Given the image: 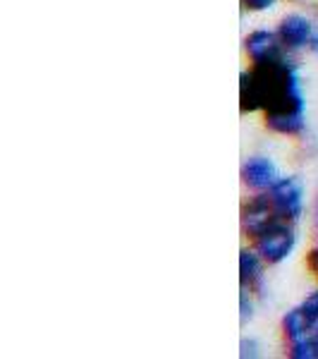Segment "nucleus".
I'll return each mask as SVG.
<instances>
[{"mask_svg":"<svg viewBox=\"0 0 318 359\" xmlns=\"http://www.w3.org/2000/svg\"><path fill=\"white\" fill-rule=\"evenodd\" d=\"M311 345H314V352H316V359H318V326L311 328Z\"/></svg>","mask_w":318,"mask_h":359,"instance_id":"2eb2a0df","label":"nucleus"},{"mask_svg":"<svg viewBox=\"0 0 318 359\" xmlns=\"http://www.w3.org/2000/svg\"><path fill=\"white\" fill-rule=\"evenodd\" d=\"M297 309H299V314L304 316L306 326H309V328L318 326V287H316L314 292L306 294L302 302L297 304Z\"/></svg>","mask_w":318,"mask_h":359,"instance_id":"9d476101","label":"nucleus"},{"mask_svg":"<svg viewBox=\"0 0 318 359\" xmlns=\"http://www.w3.org/2000/svg\"><path fill=\"white\" fill-rule=\"evenodd\" d=\"M268 201L277 213V218L290 223H299L306 213V189L302 177L280 175V180L268 189Z\"/></svg>","mask_w":318,"mask_h":359,"instance_id":"20e7f679","label":"nucleus"},{"mask_svg":"<svg viewBox=\"0 0 318 359\" xmlns=\"http://www.w3.org/2000/svg\"><path fill=\"white\" fill-rule=\"evenodd\" d=\"M261 350H263L261 343H258L256 338H251V335H249V338L244 335V338L240 340V357L242 359H256V357H261L263 355Z\"/></svg>","mask_w":318,"mask_h":359,"instance_id":"f8f14e48","label":"nucleus"},{"mask_svg":"<svg viewBox=\"0 0 318 359\" xmlns=\"http://www.w3.org/2000/svg\"><path fill=\"white\" fill-rule=\"evenodd\" d=\"M306 264H309L311 273H316V278H318V240H316V245L311 247V252L306 254Z\"/></svg>","mask_w":318,"mask_h":359,"instance_id":"4468645a","label":"nucleus"},{"mask_svg":"<svg viewBox=\"0 0 318 359\" xmlns=\"http://www.w3.org/2000/svg\"><path fill=\"white\" fill-rule=\"evenodd\" d=\"M314 230H316V240H318V196H316V206H314Z\"/></svg>","mask_w":318,"mask_h":359,"instance_id":"dca6fc26","label":"nucleus"},{"mask_svg":"<svg viewBox=\"0 0 318 359\" xmlns=\"http://www.w3.org/2000/svg\"><path fill=\"white\" fill-rule=\"evenodd\" d=\"M277 0H242V8L249 10V13H268Z\"/></svg>","mask_w":318,"mask_h":359,"instance_id":"ddd939ff","label":"nucleus"},{"mask_svg":"<svg viewBox=\"0 0 318 359\" xmlns=\"http://www.w3.org/2000/svg\"><path fill=\"white\" fill-rule=\"evenodd\" d=\"M240 111L261 113L270 132L299 137L306 130V96L299 62L290 50L242 69Z\"/></svg>","mask_w":318,"mask_h":359,"instance_id":"f257e3e1","label":"nucleus"},{"mask_svg":"<svg viewBox=\"0 0 318 359\" xmlns=\"http://www.w3.org/2000/svg\"><path fill=\"white\" fill-rule=\"evenodd\" d=\"M240 175H242V184H244L249 192H268L277 180H280L282 172L270 156L254 154L244 158Z\"/></svg>","mask_w":318,"mask_h":359,"instance_id":"39448f33","label":"nucleus"},{"mask_svg":"<svg viewBox=\"0 0 318 359\" xmlns=\"http://www.w3.org/2000/svg\"><path fill=\"white\" fill-rule=\"evenodd\" d=\"M277 39H280L282 48L290 50L292 55L309 53L318 55V22L302 13H290L280 20L275 27Z\"/></svg>","mask_w":318,"mask_h":359,"instance_id":"7ed1b4c3","label":"nucleus"},{"mask_svg":"<svg viewBox=\"0 0 318 359\" xmlns=\"http://www.w3.org/2000/svg\"><path fill=\"white\" fill-rule=\"evenodd\" d=\"M280 53H285L280 39H277L275 29L258 27L244 36V55L249 57V65H258V62L273 60Z\"/></svg>","mask_w":318,"mask_h":359,"instance_id":"0eeeda50","label":"nucleus"},{"mask_svg":"<svg viewBox=\"0 0 318 359\" xmlns=\"http://www.w3.org/2000/svg\"><path fill=\"white\" fill-rule=\"evenodd\" d=\"M254 309H256V304H254V292L247 290V287H240V323L242 326H247L254 318Z\"/></svg>","mask_w":318,"mask_h":359,"instance_id":"9b49d317","label":"nucleus"},{"mask_svg":"<svg viewBox=\"0 0 318 359\" xmlns=\"http://www.w3.org/2000/svg\"><path fill=\"white\" fill-rule=\"evenodd\" d=\"M280 328H282V335H285V343H297V340L306 338V335L311 333V328L306 326L304 316L299 314L297 306H292L290 311H285V316H282L280 321Z\"/></svg>","mask_w":318,"mask_h":359,"instance_id":"1a4fd4ad","label":"nucleus"},{"mask_svg":"<svg viewBox=\"0 0 318 359\" xmlns=\"http://www.w3.org/2000/svg\"><path fill=\"white\" fill-rule=\"evenodd\" d=\"M265 264L251 245L240 249V287H247L261 297L265 290Z\"/></svg>","mask_w":318,"mask_h":359,"instance_id":"6e6552de","label":"nucleus"},{"mask_svg":"<svg viewBox=\"0 0 318 359\" xmlns=\"http://www.w3.org/2000/svg\"><path fill=\"white\" fill-rule=\"evenodd\" d=\"M275 221H277V213L273 211V206H270L268 194L265 192H251L249 199L242 204L240 223H242V233L249 237V242Z\"/></svg>","mask_w":318,"mask_h":359,"instance_id":"423d86ee","label":"nucleus"},{"mask_svg":"<svg viewBox=\"0 0 318 359\" xmlns=\"http://www.w3.org/2000/svg\"><path fill=\"white\" fill-rule=\"evenodd\" d=\"M297 245H299L297 223L282 221V218H277L275 223H270L263 233H258L251 240V247L261 254V259L268 266L285 264L294 254Z\"/></svg>","mask_w":318,"mask_h":359,"instance_id":"f03ea898","label":"nucleus"}]
</instances>
